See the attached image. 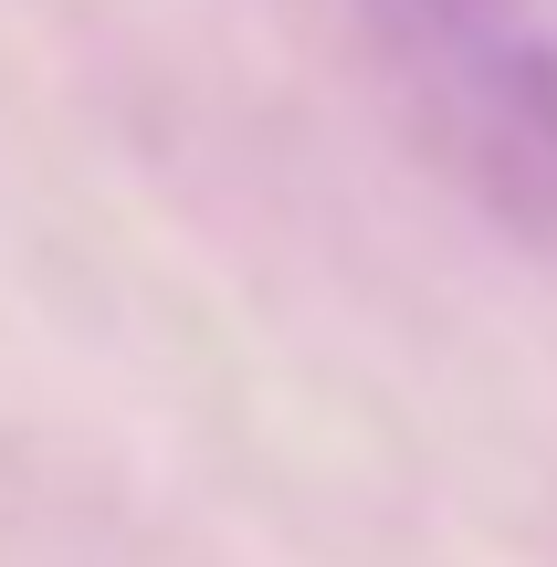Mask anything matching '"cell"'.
Here are the masks:
<instances>
[{
	"label": "cell",
	"mask_w": 557,
	"mask_h": 567,
	"mask_svg": "<svg viewBox=\"0 0 557 567\" xmlns=\"http://www.w3.org/2000/svg\"><path fill=\"white\" fill-rule=\"evenodd\" d=\"M411 21L432 42H484V32H516V0H411Z\"/></svg>",
	"instance_id": "1"
}]
</instances>
